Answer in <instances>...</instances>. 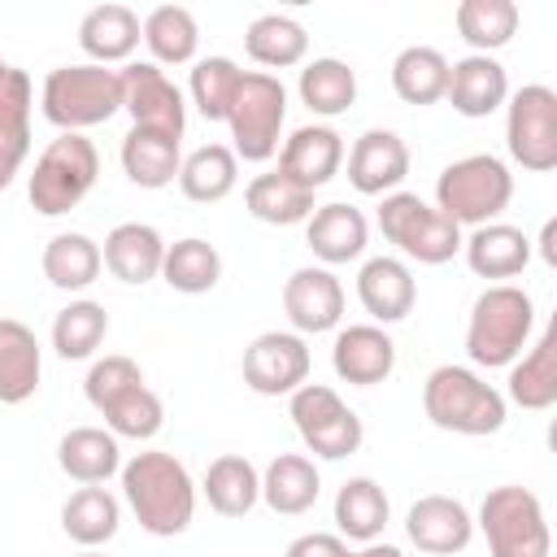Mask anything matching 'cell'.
<instances>
[{"instance_id": "obj_33", "label": "cell", "mask_w": 557, "mask_h": 557, "mask_svg": "<svg viewBox=\"0 0 557 557\" xmlns=\"http://www.w3.org/2000/svg\"><path fill=\"white\" fill-rule=\"evenodd\" d=\"M122 527V505L109 487L91 483V487H78L65 496L61 505V531L78 544V548H100L117 535Z\"/></svg>"}, {"instance_id": "obj_27", "label": "cell", "mask_w": 557, "mask_h": 557, "mask_svg": "<svg viewBox=\"0 0 557 557\" xmlns=\"http://www.w3.org/2000/svg\"><path fill=\"white\" fill-rule=\"evenodd\" d=\"M44 348L17 318H0V405H22L39 392Z\"/></svg>"}, {"instance_id": "obj_43", "label": "cell", "mask_w": 557, "mask_h": 557, "mask_svg": "<svg viewBox=\"0 0 557 557\" xmlns=\"http://www.w3.org/2000/svg\"><path fill=\"white\" fill-rule=\"evenodd\" d=\"M109 335V313L100 300H70L52 318V348L65 361H87Z\"/></svg>"}, {"instance_id": "obj_44", "label": "cell", "mask_w": 557, "mask_h": 557, "mask_svg": "<svg viewBox=\"0 0 557 557\" xmlns=\"http://www.w3.org/2000/svg\"><path fill=\"white\" fill-rule=\"evenodd\" d=\"M244 70L231 57H200L191 61V78H187V96L196 104V113L205 122H226V109L239 91Z\"/></svg>"}, {"instance_id": "obj_23", "label": "cell", "mask_w": 557, "mask_h": 557, "mask_svg": "<svg viewBox=\"0 0 557 557\" xmlns=\"http://www.w3.org/2000/svg\"><path fill=\"white\" fill-rule=\"evenodd\" d=\"M461 252H466V265L479 274V278H518L531 261V239L522 226H509V222H487V226H474L470 235H461Z\"/></svg>"}, {"instance_id": "obj_46", "label": "cell", "mask_w": 557, "mask_h": 557, "mask_svg": "<svg viewBox=\"0 0 557 557\" xmlns=\"http://www.w3.org/2000/svg\"><path fill=\"white\" fill-rule=\"evenodd\" d=\"M135 387H144V370L131 357H122V352H109V357L91 361V370L83 379V396H87V405L96 413H104L109 405H117Z\"/></svg>"}, {"instance_id": "obj_24", "label": "cell", "mask_w": 557, "mask_h": 557, "mask_svg": "<svg viewBox=\"0 0 557 557\" xmlns=\"http://www.w3.org/2000/svg\"><path fill=\"white\" fill-rule=\"evenodd\" d=\"M144 39V26H139V13L109 0V4H96L83 13L78 22V48L91 57V65H117V61H131V52L139 48Z\"/></svg>"}, {"instance_id": "obj_30", "label": "cell", "mask_w": 557, "mask_h": 557, "mask_svg": "<svg viewBox=\"0 0 557 557\" xmlns=\"http://www.w3.org/2000/svg\"><path fill=\"white\" fill-rule=\"evenodd\" d=\"M318 492H322V474L305 453H278L261 470V500L283 518L309 513L318 505Z\"/></svg>"}, {"instance_id": "obj_7", "label": "cell", "mask_w": 557, "mask_h": 557, "mask_svg": "<svg viewBox=\"0 0 557 557\" xmlns=\"http://www.w3.org/2000/svg\"><path fill=\"white\" fill-rule=\"evenodd\" d=\"M283 122H287V87L278 83V74L265 70H244L239 91L226 109V126H231V152L239 161H270L278 152L283 139Z\"/></svg>"}, {"instance_id": "obj_39", "label": "cell", "mask_w": 557, "mask_h": 557, "mask_svg": "<svg viewBox=\"0 0 557 557\" xmlns=\"http://www.w3.org/2000/svg\"><path fill=\"white\" fill-rule=\"evenodd\" d=\"M139 26H144V44L152 52V65H187V61H196L200 26H196L191 9L157 4Z\"/></svg>"}, {"instance_id": "obj_29", "label": "cell", "mask_w": 557, "mask_h": 557, "mask_svg": "<svg viewBox=\"0 0 557 557\" xmlns=\"http://www.w3.org/2000/svg\"><path fill=\"white\" fill-rule=\"evenodd\" d=\"M183 139L165 135V131H148V126H131L126 139H122V170L135 187L144 191H157V187H170L178 178V165H183Z\"/></svg>"}, {"instance_id": "obj_31", "label": "cell", "mask_w": 557, "mask_h": 557, "mask_svg": "<svg viewBox=\"0 0 557 557\" xmlns=\"http://www.w3.org/2000/svg\"><path fill=\"white\" fill-rule=\"evenodd\" d=\"M331 513H335V531H339V540L374 544V540L383 535L387 518H392V500H387V492H383L374 479L357 474V479L339 483V492H335V509H331Z\"/></svg>"}, {"instance_id": "obj_8", "label": "cell", "mask_w": 557, "mask_h": 557, "mask_svg": "<svg viewBox=\"0 0 557 557\" xmlns=\"http://www.w3.org/2000/svg\"><path fill=\"white\" fill-rule=\"evenodd\" d=\"M479 531H483L492 557H548L553 553L544 505L531 487H518V483L492 487L483 496Z\"/></svg>"}, {"instance_id": "obj_13", "label": "cell", "mask_w": 557, "mask_h": 557, "mask_svg": "<svg viewBox=\"0 0 557 557\" xmlns=\"http://www.w3.org/2000/svg\"><path fill=\"white\" fill-rule=\"evenodd\" d=\"M309 344L296 331H265L244 348V383L257 396H292L309 383Z\"/></svg>"}, {"instance_id": "obj_17", "label": "cell", "mask_w": 557, "mask_h": 557, "mask_svg": "<svg viewBox=\"0 0 557 557\" xmlns=\"http://www.w3.org/2000/svg\"><path fill=\"white\" fill-rule=\"evenodd\" d=\"M331 366L344 383L352 387H374L387 383L396 370V344L387 335V326L374 322H357V326H339L335 344H331Z\"/></svg>"}, {"instance_id": "obj_22", "label": "cell", "mask_w": 557, "mask_h": 557, "mask_svg": "<svg viewBox=\"0 0 557 557\" xmlns=\"http://www.w3.org/2000/svg\"><path fill=\"white\" fill-rule=\"evenodd\" d=\"M444 100L461 113V117H487L509 100V74L496 57L470 52L461 61L448 65V87Z\"/></svg>"}, {"instance_id": "obj_21", "label": "cell", "mask_w": 557, "mask_h": 557, "mask_svg": "<svg viewBox=\"0 0 557 557\" xmlns=\"http://www.w3.org/2000/svg\"><path fill=\"white\" fill-rule=\"evenodd\" d=\"M100 261H104V270H109L117 283L144 287V283L161 278L165 239H161V231L148 226V222H117V226L104 235Z\"/></svg>"}, {"instance_id": "obj_28", "label": "cell", "mask_w": 557, "mask_h": 557, "mask_svg": "<svg viewBox=\"0 0 557 557\" xmlns=\"http://www.w3.org/2000/svg\"><path fill=\"white\" fill-rule=\"evenodd\" d=\"M57 466L74 483L91 487V483H104L122 470V444L109 426H74L57 440Z\"/></svg>"}, {"instance_id": "obj_6", "label": "cell", "mask_w": 557, "mask_h": 557, "mask_svg": "<svg viewBox=\"0 0 557 557\" xmlns=\"http://www.w3.org/2000/svg\"><path fill=\"white\" fill-rule=\"evenodd\" d=\"M96 174H100V152L87 135H74V131H61L35 161L30 170V183H26V196L35 205V213L44 218H61L70 209L83 205V196L96 187Z\"/></svg>"}, {"instance_id": "obj_3", "label": "cell", "mask_w": 557, "mask_h": 557, "mask_svg": "<svg viewBox=\"0 0 557 557\" xmlns=\"http://www.w3.org/2000/svg\"><path fill=\"white\" fill-rule=\"evenodd\" d=\"M422 413L431 426L453 435H496L505 426L509 400L470 366H435L422 383Z\"/></svg>"}, {"instance_id": "obj_4", "label": "cell", "mask_w": 557, "mask_h": 557, "mask_svg": "<svg viewBox=\"0 0 557 557\" xmlns=\"http://www.w3.org/2000/svg\"><path fill=\"white\" fill-rule=\"evenodd\" d=\"M509 200H513V174L492 152L457 157L435 178V209L470 231L496 222L509 209Z\"/></svg>"}, {"instance_id": "obj_2", "label": "cell", "mask_w": 557, "mask_h": 557, "mask_svg": "<svg viewBox=\"0 0 557 557\" xmlns=\"http://www.w3.org/2000/svg\"><path fill=\"white\" fill-rule=\"evenodd\" d=\"M531 326H535V300L518 283H492L470 305L466 357L483 370L513 366L531 344Z\"/></svg>"}, {"instance_id": "obj_18", "label": "cell", "mask_w": 557, "mask_h": 557, "mask_svg": "<svg viewBox=\"0 0 557 557\" xmlns=\"http://www.w3.org/2000/svg\"><path fill=\"white\" fill-rule=\"evenodd\" d=\"M339 165H344V135L326 122L296 126L278 148V174H287L309 191L326 187L339 174Z\"/></svg>"}, {"instance_id": "obj_1", "label": "cell", "mask_w": 557, "mask_h": 557, "mask_svg": "<svg viewBox=\"0 0 557 557\" xmlns=\"http://www.w3.org/2000/svg\"><path fill=\"white\" fill-rule=\"evenodd\" d=\"M122 496L148 535H183L196 518V483L174 453L148 448L122 461Z\"/></svg>"}, {"instance_id": "obj_40", "label": "cell", "mask_w": 557, "mask_h": 557, "mask_svg": "<svg viewBox=\"0 0 557 557\" xmlns=\"http://www.w3.org/2000/svg\"><path fill=\"white\" fill-rule=\"evenodd\" d=\"M448 87V57L431 44H413L392 61V91L405 104H435Z\"/></svg>"}, {"instance_id": "obj_34", "label": "cell", "mask_w": 557, "mask_h": 557, "mask_svg": "<svg viewBox=\"0 0 557 557\" xmlns=\"http://www.w3.org/2000/svg\"><path fill=\"white\" fill-rule=\"evenodd\" d=\"M39 265H44V278H48L57 292H83V287H91V283L100 278V270H104L100 244H96L91 235H83V231H61V235H52V239L44 244Z\"/></svg>"}, {"instance_id": "obj_50", "label": "cell", "mask_w": 557, "mask_h": 557, "mask_svg": "<svg viewBox=\"0 0 557 557\" xmlns=\"http://www.w3.org/2000/svg\"><path fill=\"white\" fill-rule=\"evenodd\" d=\"M78 557H109V553H100V548H83Z\"/></svg>"}, {"instance_id": "obj_12", "label": "cell", "mask_w": 557, "mask_h": 557, "mask_svg": "<svg viewBox=\"0 0 557 557\" xmlns=\"http://www.w3.org/2000/svg\"><path fill=\"white\" fill-rule=\"evenodd\" d=\"M117 74H122V109L131 113V126H148V131H165V135L183 139L187 100L165 78V70L152 61H126Z\"/></svg>"}, {"instance_id": "obj_25", "label": "cell", "mask_w": 557, "mask_h": 557, "mask_svg": "<svg viewBox=\"0 0 557 557\" xmlns=\"http://www.w3.org/2000/svg\"><path fill=\"white\" fill-rule=\"evenodd\" d=\"M30 104H35L30 74L9 65L0 83V191L13 183V174L30 152Z\"/></svg>"}, {"instance_id": "obj_35", "label": "cell", "mask_w": 557, "mask_h": 557, "mask_svg": "<svg viewBox=\"0 0 557 557\" xmlns=\"http://www.w3.org/2000/svg\"><path fill=\"white\" fill-rule=\"evenodd\" d=\"M239 183V157L226 144H200L178 165V191L196 205H218Z\"/></svg>"}, {"instance_id": "obj_16", "label": "cell", "mask_w": 557, "mask_h": 557, "mask_svg": "<svg viewBox=\"0 0 557 557\" xmlns=\"http://www.w3.org/2000/svg\"><path fill=\"white\" fill-rule=\"evenodd\" d=\"M405 535L418 553H431V557H453L461 553L470 540H474V518L470 509L457 500V496H444V492H431V496H418L405 513Z\"/></svg>"}, {"instance_id": "obj_37", "label": "cell", "mask_w": 557, "mask_h": 557, "mask_svg": "<svg viewBox=\"0 0 557 557\" xmlns=\"http://www.w3.org/2000/svg\"><path fill=\"white\" fill-rule=\"evenodd\" d=\"M244 205L257 222L265 226H296V222H309L313 213V191L292 183L287 174L270 170V174H257L248 187H244Z\"/></svg>"}, {"instance_id": "obj_11", "label": "cell", "mask_w": 557, "mask_h": 557, "mask_svg": "<svg viewBox=\"0 0 557 557\" xmlns=\"http://www.w3.org/2000/svg\"><path fill=\"white\" fill-rule=\"evenodd\" d=\"M505 148L531 174H548L557 165V91L553 87L527 83L505 100Z\"/></svg>"}, {"instance_id": "obj_10", "label": "cell", "mask_w": 557, "mask_h": 557, "mask_svg": "<svg viewBox=\"0 0 557 557\" xmlns=\"http://www.w3.org/2000/svg\"><path fill=\"white\" fill-rule=\"evenodd\" d=\"M287 418L300 435V444L322 457V461H339V457H352L366 440V426L361 418L339 400L335 387L326 383H300L292 396H287Z\"/></svg>"}, {"instance_id": "obj_19", "label": "cell", "mask_w": 557, "mask_h": 557, "mask_svg": "<svg viewBox=\"0 0 557 557\" xmlns=\"http://www.w3.org/2000/svg\"><path fill=\"white\" fill-rule=\"evenodd\" d=\"M357 300L361 309L374 318V326H392L405 322L418 305V283L413 270L400 257H370L357 270Z\"/></svg>"}, {"instance_id": "obj_38", "label": "cell", "mask_w": 557, "mask_h": 557, "mask_svg": "<svg viewBox=\"0 0 557 557\" xmlns=\"http://www.w3.org/2000/svg\"><path fill=\"white\" fill-rule=\"evenodd\" d=\"M244 48H248V57H252L257 65H265V74H270V70H292V65H300L305 52H309V35H305V26H300L296 17H287V13H261V17L244 30Z\"/></svg>"}, {"instance_id": "obj_14", "label": "cell", "mask_w": 557, "mask_h": 557, "mask_svg": "<svg viewBox=\"0 0 557 557\" xmlns=\"http://www.w3.org/2000/svg\"><path fill=\"white\" fill-rule=\"evenodd\" d=\"M283 313L296 326V335L335 331L344 318V283L326 265H300L283 283Z\"/></svg>"}, {"instance_id": "obj_26", "label": "cell", "mask_w": 557, "mask_h": 557, "mask_svg": "<svg viewBox=\"0 0 557 557\" xmlns=\"http://www.w3.org/2000/svg\"><path fill=\"white\" fill-rule=\"evenodd\" d=\"M509 396L513 405L540 413V409H553L557 405V326L548 322L540 331V339L509 366V387L500 392Z\"/></svg>"}, {"instance_id": "obj_5", "label": "cell", "mask_w": 557, "mask_h": 557, "mask_svg": "<svg viewBox=\"0 0 557 557\" xmlns=\"http://www.w3.org/2000/svg\"><path fill=\"white\" fill-rule=\"evenodd\" d=\"M39 109L57 131L83 135L122 109V74L109 65H57L39 87Z\"/></svg>"}, {"instance_id": "obj_51", "label": "cell", "mask_w": 557, "mask_h": 557, "mask_svg": "<svg viewBox=\"0 0 557 557\" xmlns=\"http://www.w3.org/2000/svg\"><path fill=\"white\" fill-rule=\"evenodd\" d=\"M4 74H9V65H4V57H0V83H4Z\"/></svg>"}, {"instance_id": "obj_9", "label": "cell", "mask_w": 557, "mask_h": 557, "mask_svg": "<svg viewBox=\"0 0 557 557\" xmlns=\"http://www.w3.org/2000/svg\"><path fill=\"white\" fill-rule=\"evenodd\" d=\"M379 231L418 265H444L461 252V226L413 191H392L379 205Z\"/></svg>"}, {"instance_id": "obj_15", "label": "cell", "mask_w": 557, "mask_h": 557, "mask_svg": "<svg viewBox=\"0 0 557 557\" xmlns=\"http://www.w3.org/2000/svg\"><path fill=\"white\" fill-rule=\"evenodd\" d=\"M409 178V144L396 131L370 126L348 148V183L361 196H392Z\"/></svg>"}, {"instance_id": "obj_45", "label": "cell", "mask_w": 557, "mask_h": 557, "mask_svg": "<svg viewBox=\"0 0 557 557\" xmlns=\"http://www.w3.org/2000/svg\"><path fill=\"white\" fill-rule=\"evenodd\" d=\"M100 418H104V426H109L117 440H152V435L165 426V405H161V396L144 383V387L126 392L117 405H109Z\"/></svg>"}, {"instance_id": "obj_20", "label": "cell", "mask_w": 557, "mask_h": 557, "mask_svg": "<svg viewBox=\"0 0 557 557\" xmlns=\"http://www.w3.org/2000/svg\"><path fill=\"white\" fill-rule=\"evenodd\" d=\"M305 244H309V252H313L326 270H331V265H348V261H357V257L366 252V244H370V222H366V213H361L357 205L331 200V205H322V209L309 213V222H305Z\"/></svg>"}, {"instance_id": "obj_42", "label": "cell", "mask_w": 557, "mask_h": 557, "mask_svg": "<svg viewBox=\"0 0 557 557\" xmlns=\"http://www.w3.org/2000/svg\"><path fill=\"white\" fill-rule=\"evenodd\" d=\"M453 22H457V35L474 52L492 57V52H500L518 35L522 13H518L513 0H461L457 13H453Z\"/></svg>"}, {"instance_id": "obj_32", "label": "cell", "mask_w": 557, "mask_h": 557, "mask_svg": "<svg viewBox=\"0 0 557 557\" xmlns=\"http://www.w3.org/2000/svg\"><path fill=\"white\" fill-rule=\"evenodd\" d=\"M200 492H205V500H209L213 513H222V518H244V513H252L257 500H261V470H257L248 457H239V453H222V457L209 461Z\"/></svg>"}, {"instance_id": "obj_49", "label": "cell", "mask_w": 557, "mask_h": 557, "mask_svg": "<svg viewBox=\"0 0 557 557\" xmlns=\"http://www.w3.org/2000/svg\"><path fill=\"white\" fill-rule=\"evenodd\" d=\"M553 235H557V222L548 218V222H544V235H540V252H544V261H548V265L557 261V248H553Z\"/></svg>"}, {"instance_id": "obj_48", "label": "cell", "mask_w": 557, "mask_h": 557, "mask_svg": "<svg viewBox=\"0 0 557 557\" xmlns=\"http://www.w3.org/2000/svg\"><path fill=\"white\" fill-rule=\"evenodd\" d=\"M339 557H405V553L396 544H379L374 540V544H361V548H344Z\"/></svg>"}, {"instance_id": "obj_41", "label": "cell", "mask_w": 557, "mask_h": 557, "mask_svg": "<svg viewBox=\"0 0 557 557\" xmlns=\"http://www.w3.org/2000/svg\"><path fill=\"white\" fill-rule=\"evenodd\" d=\"M161 278L183 292V296H205L218 287L222 278V252L200 239V235H187V239H174L165 244V261H161Z\"/></svg>"}, {"instance_id": "obj_47", "label": "cell", "mask_w": 557, "mask_h": 557, "mask_svg": "<svg viewBox=\"0 0 557 557\" xmlns=\"http://www.w3.org/2000/svg\"><path fill=\"white\" fill-rule=\"evenodd\" d=\"M344 548H348V544H344L339 535H331V531H309V535H296L283 557H339Z\"/></svg>"}, {"instance_id": "obj_36", "label": "cell", "mask_w": 557, "mask_h": 557, "mask_svg": "<svg viewBox=\"0 0 557 557\" xmlns=\"http://www.w3.org/2000/svg\"><path fill=\"white\" fill-rule=\"evenodd\" d=\"M300 104L318 117H339L357 104V74L348 70V61L339 57H313L305 70H300Z\"/></svg>"}]
</instances>
